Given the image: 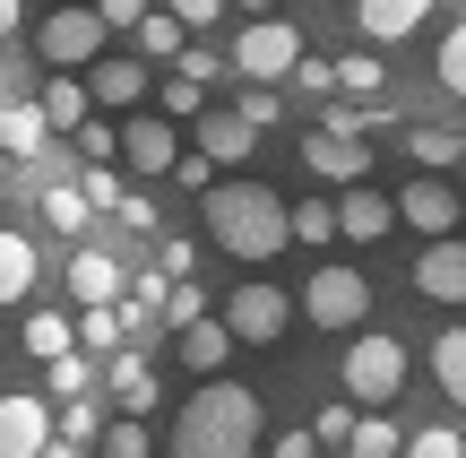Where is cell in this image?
I'll return each instance as SVG.
<instances>
[{"instance_id":"47","label":"cell","mask_w":466,"mask_h":458,"mask_svg":"<svg viewBox=\"0 0 466 458\" xmlns=\"http://www.w3.org/2000/svg\"><path fill=\"white\" fill-rule=\"evenodd\" d=\"M121 225H130V234H156V199L147 190H121V208H113Z\"/></svg>"},{"instance_id":"25","label":"cell","mask_w":466,"mask_h":458,"mask_svg":"<svg viewBox=\"0 0 466 458\" xmlns=\"http://www.w3.org/2000/svg\"><path fill=\"white\" fill-rule=\"evenodd\" d=\"M130 35H138V61H182V44H190V26H182L173 9H147Z\"/></svg>"},{"instance_id":"51","label":"cell","mask_w":466,"mask_h":458,"mask_svg":"<svg viewBox=\"0 0 466 458\" xmlns=\"http://www.w3.org/2000/svg\"><path fill=\"white\" fill-rule=\"evenodd\" d=\"M44 458H96V450H86V442H61V433H52V442H44Z\"/></svg>"},{"instance_id":"28","label":"cell","mask_w":466,"mask_h":458,"mask_svg":"<svg viewBox=\"0 0 466 458\" xmlns=\"http://www.w3.org/2000/svg\"><path fill=\"white\" fill-rule=\"evenodd\" d=\"M86 390H96V363H86L78 346L44 363V398H52V407H61V398H86Z\"/></svg>"},{"instance_id":"24","label":"cell","mask_w":466,"mask_h":458,"mask_svg":"<svg viewBox=\"0 0 466 458\" xmlns=\"http://www.w3.org/2000/svg\"><path fill=\"white\" fill-rule=\"evenodd\" d=\"M113 424V407H104V390H86V398H61V407H52V433H61V442H86L96 450V433Z\"/></svg>"},{"instance_id":"3","label":"cell","mask_w":466,"mask_h":458,"mask_svg":"<svg viewBox=\"0 0 466 458\" xmlns=\"http://www.w3.org/2000/svg\"><path fill=\"white\" fill-rule=\"evenodd\" d=\"M337 381H346L354 407H389V398L406 390V338H389V329H363V338L346 346V363H337Z\"/></svg>"},{"instance_id":"43","label":"cell","mask_w":466,"mask_h":458,"mask_svg":"<svg viewBox=\"0 0 466 458\" xmlns=\"http://www.w3.org/2000/svg\"><path fill=\"white\" fill-rule=\"evenodd\" d=\"M398 458H466V442H458L450 424H423V433H415V442H406Z\"/></svg>"},{"instance_id":"34","label":"cell","mask_w":466,"mask_h":458,"mask_svg":"<svg viewBox=\"0 0 466 458\" xmlns=\"http://www.w3.org/2000/svg\"><path fill=\"white\" fill-rule=\"evenodd\" d=\"M156 321H165V329H190V321H208V294L190 286V277H173V286H165V303H156Z\"/></svg>"},{"instance_id":"22","label":"cell","mask_w":466,"mask_h":458,"mask_svg":"<svg viewBox=\"0 0 466 458\" xmlns=\"http://www.w3.org/2000/svg\"><path fill=\"white\" fill-rule=\"evenodd\" d=\"M35 277H44V260H35V242L0 225V303H26V294H35Z\"/></svg>"},{"instance_id":"52","label":"cell","mask_w":466,"mask_h":458,"mask_svg":"<svg viewBox=\"0 0 466 458\" xmlns=\"http://www.w3.org/2000/svg\"><path fill=\"white\" fill-rule=\"evenodd\" d=\"M26 26V0H0V35H17Z\"/></svg>"},{"instance_id":"31","label":"cell","mask_w":466,"mask_h":458,"mask_svg":"<svg viewBox=\"0 0 466 458\" xmlns=\"http://www.w3.org/2000/svg\"><path fill=\"white\" fill-rule=\"evenodd\" d=\"M337 96H354V104H371V96H380V52H346V61H337Z\"/></svg>"},{"instance_id":"21","label":"cell","mask_w":466,"mask_h":458,"mask_svg":"<svg viewBox=\"0 0 466 458\" xmlns=\"http://www.w3.org/2000/svg\"><path fill=\"white\" fill-rule=\"evenodd\" d=\"M35 104H44V121H52V130H78V121L86 113H96V96H86V78H69V69H52V78H44V96H35Z\"/></svg>"},{"instance_id":"17","label":"cell","mask_w":466,"mask_h":458,"mask_svg":"<svg viewBox=\"0 0 466 458\" xmlns=\"http://www.w3.org/2000/svg\"><path fill=\"white\" fill-rule=\"evenodd\" d=\"M173 355H182V363H190V372H199V381H217L225 363H233V329L217 321V311H208V321L173 329Z\"/></svg>"},{"instance_id":"49","label":"cell","mask_w":466,"mask_h":458,"mask_svg":"<svg viewBox=\"0 0 466 458\" xmlns=\"http://www.w3.org/2000/svg\"><path fill=\"white\" fill-rule=\"evenodd\" d=\"M96 17H104V26H138V17H147V0H96Z\"/></svg>"},{"instance_id":"48","label":"cell","mask_w":466,"mask_h":458,"mask_svg":"<svg viewBox=\"0 0 466 458\" xmlns=\"http://www.w3.org/2000/svg\"><path fill=\"white\" fill-rule=\"evenodd\" d=\"M165 9L182 17V26H217V17H225V0H165Z\"/></svg>"},{"instance_id":"5","label":"cell","mask_w":466,"mask_h":458,"mask_svg":"<svg viewBox=\"0 0 466 458\" xmlns=\"http://www.w3.org/2000/svg\"><path fill=\"white\" fill-rule=\"evenodd\" d=\"M302 61V26H285V17H250L242 35H233V78H250V87H277L285 69Z\"/></svg>"},{"instance_id":"29","label":"cell","mask_w":466,"mask_h":458,"mask_svg":"<svg viewBox=\"0 0 466 458\" xmlns=\"http://www.w3.org/2000/svg\"><path fill=\"white\" fill-rule=\"evenodd\" d=\"M69 346H78V321H69V311H26V355H69Z\"/></svg>"},{"instance_id":"30","label":"cell","mask_w":466,"mask_h":458,"mask_svg":"<svg viewBox=\"0 0 466 458\" xmlns=\"http://www.w3.org/2000/svg\"><path fill=\"white\" fill-rule=\"evenodd\" d=\"M406 450V433L389 424V415H354V433H346V458H398Z\"/></svg>"},{"instance_id":"16","label":"cell","mask_w":466,"mask_h":458,"mask_svg":"<svg viewBox=\"0 0 466 458\" xmlns=\"http://www.w3.org/2000/svg\"><path fill=\"white\" fill-rule=\"evenodd\" d=\"M104 407H113V415H156V363L138 355V346L113 355V372H104Z\"/></svg>"},{"instance_id":"46","label":"cell","mask_w":466,"mask_h":458,"mask_svg":"<svg viewBox=\"0 0 466 458\" xmlns=\"http://www.w3.org/2000/svg\"><path fill=\"white\" fill-rule=\"evenodd\" d=\"M156 269H165V277H190V269H199V242L165 234V242H156Z\"/></svg>"},{"instance_id":"13","label":"cell","mask_w":466,"mask_h":458,"mask_svg":"<svg viewBox=\"0 0 466 458\" xmlns=\"http://www.w3.org/2000/svg\"><path fill=\"white\" fill-rule=\"evenodd\" d=\"M389 225H398V199H389L380 182H346L337 190V234L346 242H380Z\"/></svg>"},{"instance_id":"11","label":"cell","mask_w":466,"mask_h":458,"mask_svg":"<svg viewBox=\"0 0 466 458\" xmlns=\"http://www.w3.org/2000/svg\"><path fill=\"white\" fill-rule=\"evenodd\" d=\"M61 286H69V303H121V294H130V269H121L113 251H96V242H78V251H69V269H61Z\"/></svg>"},{"instance_id":"36","label":"cell","mask_w":466,"mask_h":458,"mask_svg":"<svg viewBox=\"0 0 466 458\" xmlns=\"http://www.w3.org/2000/svg\"><path fill=\"white\" fill-rule=\"evenodd\" d=\"M233 113H242L250 130H277V121H285V96H277V87H250V78H242V96H233Z\"/></svg>"},{"instance_id":"33","label":"cell","mask_w":466,"mask_h":458,"mask_svg":"<svg viewBox=\"0 0 466 458\" xmlns=\"http://www.w3.org/2000/svg\"><path fill=\"white\" fill-rule=\"evenodd\" d=\"M156 104H165V121H199V113H208V87H199V78H182V69H173V78L156 87Z\"/></svg>"},{"instance_id":"42","label":"cell","mask_w":466,"mask_h":458,"mask_svg":"<svg viewBox=\"0 0 466 458\" xmlns=\"http://www.w3.org/2000/svg\"><path fill=\"white\" fill-rule=\"evenodd\" d=\"M78 190H86V208H121V190H130V182H121L113 165H78Z\"/></svg>"},{"instance_id":"44","label":"cell","mask_w":466,"mask_h":458,"mask_svg":"<svg viewBox=\"0 0 466 458\" xmlns=\"http://www.w3.org/2000/svg\"><path fill=\"white\" fill-rule=\"evenodd\" d=\"M173 182H182V190H217V156L182 148V156H173Z\"/></svg>"},{"instance_id":"53","label":"cell","mask_w":466,"mask_h":458,"mask_svg":"<svg viewBox=\"0 0 466 458\" xmlns=\"http://www.w3.org/2000/svg\"><path fill=\"white\" fill-rule=\"evenodd\" d=\"M225 9H259V17H268V0H225Z\"/></svg>"},{"instance_id":"6","label":"cell","mask_w":466,"mask_h":458,"mask_svg":"<svg viewBox=\"0 0 466 458\" xmlns=\"http://www.w3.org/2000/svg\"><path fill=\"white\" fill-rule=\"evenodd\" d=\"M217 321L233 329V346H277L285 329H294V294L268 286V277H250V286H233V294H225Z\"/></svg>"},{"instance_id":"9","label":"cell","mask_w":466,"mask_h":458,"mask_svg":"<svg viewBox=\"0 0 466 458\" xmlns=\"http://www.w3.org/2000/svg\"><path fill=\"white\" fill-rule=\"evenodd\" d=\"M44 442H52V398L0 390V458H44Z\"/></svg>"},{"instance_id":"12","label":"cell","mask_w":466,"mask_h":458,"mask_svg":"<svg viewBox=\"0 0 466 458\" xmlns=\"http://www.w3.org/2000/svg\"><path fill=\"white\" fill-rule=\"evenodd\" d=\"M302 165L319 173V182H371V138H354V130H311L302 138Z\"/></svg>"},{"instance_id":"10","label":"cell","mask_w":466,"mask_h":458,"mask_svg":"<svg viewBox=\"0 0 466 458\" xmlns=\"http://www.w3.org/2000/svg\"><path fill=\"white\" fill-rule=\"evenodd\" d=\"M173 156H182V130H173L165 113H130V121H121V165H130L138 182L173 173Z\"/></svg>"},{"instance_id":"37","label":"cell","mask_w":466,"mask_h":458,"mask_svg":"<svg viewBox=\"0 0 466 458\" xmlns=\"http://www.w3.org/2000/svg\"><path fill=\"white\" fill-rule=\"evenodd\" d=\"M69 138H78V156H86V165H113V156H121V130H113L104 113H86V121H78Z\"/></svg>"},{"instance_id":"55","label":"cell","mask_w":466,"mask_h":458,"mask_svg":"<svg viewBox=\"0 0 466 458\" xmlns=\"http://www.w3.org/2000/svg\"><path fill=\"white\" fill-rule=\"evenodd\" d=\"M0 87H9V69H0Z\"/></svg>"},{"instance_id":"1","label":"cell","mask_w":466,"mask_h":458,"mask_svg":"<svg viewBox=\"0 0 466 458\" xmlns=\"http://www.w3.org/2000/svg\"><path fill=\"white\" fill-rule=\"evenodd\" d=\"M250 450H259V390H242L225 372L199 381L165 433V458H250Z\"/></svg>"},{"instance_id":"54","label":"cell","mask_w":466,"mask_h":458,"mask_svg":"<svg viewBox=\"0 0 466 458\" xmlns=\"http://www.w3.org/2000/svg\"><path fill=\"white\" fill-rule=\"evenodd\" d=\"M0 208H9V165H0Z\"/></svg>"},{"instance_id":"15","label":"cell","mask_w":466,"mask_h":458,"mask_svg":"<svg viewBox=\"0 0 466 458\" xmlns=\"http://www.w3.org/2000/svg\"><path fill=\"white\" fill-rule=\"evenodd\" d=\"M86 96H96V113H138L147 104V61H86Z\"/></svg>"},{"instance_id":"7","label":"cell","mask_w":466,"mask_h":458,"mask_svg":"<svg viewBox=\"0 0 466 458\" xmlns=\"http://www.w3.org/2000/svg\"><path fill=\"white\" fill-rule=\"evenodd\" d=\"M104 17L86 9V0H61V9L35 26V52H44V69H86V61H104Z\"/></svg>"},{"instance_id":"8","label":"cell","mask_w":466,"mask_h":458,"mask_svg":"<svg viewBox=\"0 0 466 458\" xmlns=\"http://www.w3.org/2000/svg\"><path fill=\"white\" fill-rule=\"evenodd\" d=\"M458 217H466V199L450 182H441V173H415V182L398 190V225H415L423 242H441V234H458Z\"/></svg>"},{"instance_id":"32","label":"cell","mask_w":466,"mask_h":458,"mask_svg":"<svg viewBox=\"0 0 466 458\" xmlns=\"http://www.w3.org/2000/svg\"><path fill=\"white\" fill-rule=\"evenodd\" d=\"M156 442H147V424H138V415H113V424L96 433V458H147Z\"/></svg>"},{"instance_id":"35","label":"cell","mask_w":466,"mask_h":458,"mask_svg":"<svg viewBox=\"0 0 466 458\" xmlns=\"http://www.w3.org/2000/svg\"><path fill=\"white\" fill-rule=\"evenodd\" d=\"M294 242H302V251L337 242V199H302V208H294Z\"/></svg>"},{"instance_id":"2","label":"cell","mask_w":466,"mask_h":458,"mask_svg":"<svg viewBox=\"0 0 466 458\" xmlns=\"http://www.w3.org/2000/svg\"><path fill=\"white\" fill-rule=\"evenodd\" d=\"M199 217H208V242L233 260H277L294 242V208L277 199L268 182H217L199 190Z\"/></svg>"},{"instance_id":"50","label":"cell","mask_w":466,"mask_h":458,"mask_svg":"<svg viewBox=\"0 0 466 458\" xmlns=\"http://www.w3.org/2000/svg\"><path fill=\"white\" fill-rule=\"evenodd\" d=\"M268 458H319V442H311V433H277V442H268Z\"/></svg>"},{"instance_id":"41","label":"cell","mask_w":466,"mask_h":458,"mask_svg":"<svg viewBox=\"0 0 466 458\" xmlns=\"http://www.w3.org/2000/svg\"><path fill=\"white\" fill-rule=\"evenodd\" d=\"M346 433H354V398H337V407L311 415V442H319V450H346Z\"/></svg>"},{"instance_id":"18","label":"cell","mask_w":466,"mask_h":458,"mask_svg":"<svg viewBox=\"0 0 466 458\" xmlns=\"http://www.w3.org/2000/svg\"><path fill=\"white\" fill-rule=\"evenodd\" d=\"M423 17H432V0H354V26H363V44H406Z\"/></svg>"},{"instance_id":"38","label":"cell","mask_w":466,"mask_h":458,"mask_svg":"<svg viewBox=\"0 0 466 458\" xmlns=\"http://www.w3.org/2000/svg\"><path fill=\"white\" fill-rule=\"evenodd\" d=\"M78 346H121V303H86L78 311Z\"/></svg>"},{"instance_id":"40","label":"cell","mask_w":466,"mask_h":458,"mask_svg":"<svg viewBox=\"0 0 466 458\" xmlns=\"http://www.w3.org/2000/svg\"><path fill=\"white\" fill-rule=\"evenodd\" d=\"M285 78H294V87H302L311 104H329V96H337V61H311V52H302V61L285 69Z\"/></svg>"},{"instance_id":"4","label":"cell","mask_w":466,"mask_h":458,"mask_svg":"<svg viewBox=\"0 0 466 458\" xmlns=\"http://www.w3.org/2000/svg\"><path fill=\"white\" fill-rule=\"evenodd\" d=\"M363 311H371V277L363 269L329 260V269L302 277V321H311V329H363Z\"/></svg>"},{"instance_id":"45","label":"cell","mask_w":466,"mask_h":458,"mask_svg":"<svg viewBox=\"0 0 466 458\" xmlns=\"http://www.w3.org/2000/svg\"><path fill=\"white\" fill-rule=\"evenodd\" d=\"M173 69H182V78H199V87H217V78H225V52H208V44H182V61H173Z\"/></svg>"},{"instance_id":"27","label":"cell","mask_w":466,"mask_h":458,"mask_svg":"<svg viewBox=\"0 0 466 458\" xmlns=\"http://www.w3.org/2000/svg\"><path fill=\"white\" fill-rule=\"evenodd\" d=\"M458 148H466V130H432V121H415V130H406V156H415L423 173H450Z\"/></svg>"},{"instance_id":"20","label":"cell","mask_w":466,"mask_h":458,"mask_svg":"<svg viewBox=\"0 0 466 458\" xmlns=\"http://www.w3.org/2000/svg\"><path fill=\"white\" fill-rule=\"evenodd\" d=\"M52 148V121H44V104H17V96H0V156H44Z\"/></svg>"},{"instance_id":"26","label":"cell","mask_w":466,"mask_h":458,"mask_svg":"<svg viewBox=\"0 0 466 458\" xmlns=\"http://www.w3.org/2000/svg\"><path fill=\"white\" fill-rule=\"evenodd\" d=\"M432 381H441L450 407H466V329H441L432 338Z\"/></svg>"},{"instance_id":"39","label":"cell","mask_w":466,"mask_h":458,"mask_svg":"<svg viewBox=\"0 0 466 458\" xmlns=\"http://www.w3.org/2000/svg\"><path fill=\"white\" fill-rule=\"evenodd\" d=\"M432 78L450 87V96H466V26H450V35H441V61H432Z\"/></svg>"},{"instance_id":"14","label":"cell","mask_w":466,"mask_h":458,"mask_svg":"<svg viewBox=\"0 0 466 458\" xmlns=\"http://www.w3.org/2000/svg\"><path fill=\"white\" fill-rule=\"evenodd\" d=\"M415 294H432V303H466V242L441 234L415 251Z\"/></svg>"},{"instance_id":"23","label":"cell","mask_w":466,"mask_h":458,"mask_svg":"<svg viewBox=\"0 0 466 458\" xmlns=\"http://www.w3.org/2000/svg\"><path fill=\"white\" fill-rule=\"evenodd\" d=\"M35 208H44V225H52V234L86 242V217H96V208H86V190H78V182H61V173H52V182H44V199H35Z\"/></svg>"},{"instance_id":"19","label":"cell","mask_w":466,"mask_h":458,"mask_svg":"<svg viewBox=\"0 0 466 458\" xmlns=\"http://www.w3.org/2000/svg\"><path fill=\"white\" fill-rule=\"evenodd\" d=\"M250 148H259V130H250L233 104H225V113H217V104L199 113V156H217V173H225V165H242Z\"/></svg>"}]
</instances>
